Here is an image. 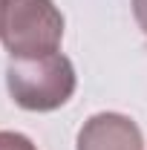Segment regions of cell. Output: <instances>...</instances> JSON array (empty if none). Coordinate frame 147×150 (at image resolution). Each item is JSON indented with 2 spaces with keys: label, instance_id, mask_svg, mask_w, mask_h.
<instances>
[{
  "label": "cell",
  "instance_id": "5b68a950",
  "mask_svg": "<svg viewBox=\"0 0 147 150\" xmlns=\"http://www.w3.org/2000/svg\"><path fill=\"white\" fill-rule=\"evenodd\" d=\"M133 15H136V23L141 26V32L147 35V0H133Z\"/></svg>",
  "mask_w": 147,
  "mask_h": 150
},
{
  "label": "cell",
  "instance_id": "6da1fadb",
  "mask_svg": "<svg viewBox=\"0 0 147 150\" xmlns=\"http://www.w3.org/2000/svg\"><path fill=\"white\" fill-rule=\"evenodd\" d=\"M75 67L61 52L35 58H9L6 87L12 101L32 112H49L64 107L75 93Z\"/></svg>",
  "mask_w": 147,
  "mask_h": 150
},
{
  "label": "cell",
  "instance_id": "3957f363",
  "mask_svg": "<svg viewBox=\"0 0 147 150\" xmlns=\"http://www.w3.org/2000/svg\"><path fill=\"white\" fill-rule=\"evenodd\" d=\"M78 150H144V136L130 115L95 112L78 130Z\"/></svg>",
  "mask_w": 147,
  "mask_h": 150
},
{
  "label": "cell",
  "instance_id": "277c9868",
  "mask_svg": "<svg viewBox=\"0 0 147 150\" xmlns=\"http://www.w3.org/2000/svg\"><path fill=\"white\" fill-rule=\"evenodd\" d=\"M0 150H37L32 144V139H26L23 133L0 130Z\"/></svg>",
  "mask_w": 147,
  "mask_h": 150
},
{
  "label": "cell",
  "instance_id": "7a4b0ae2",
  "mask_svg": "<svg viewBox=\"0 0 147 150\" xmlns=\"http://www.w3.org/2000/svg\"><path fill=\"white\" fill-rule=\"evenodd\" d=\"M64 15L52 0H0V43L9 58L58 52Z\"/></svg>",
  "mask_w": 147,
  "mask_h": 150
}]
</instances>
